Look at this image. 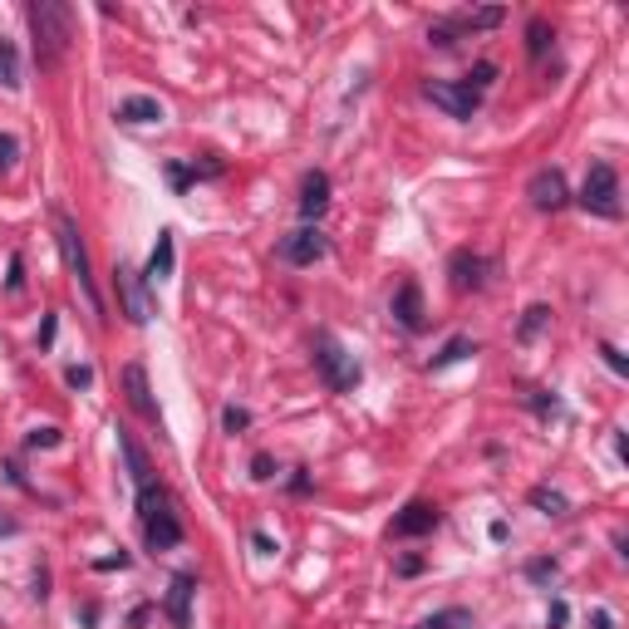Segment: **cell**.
<instances>
[{
    "label": "cell",
    "instance_id": "cell-31",
    "mask_svg": "<svg viewBox=\"0 0 629 629\" xmlns=\"http://www.w3.org/2000/svg\"><path fill=\"white\" fill-rule=\"evenodd\" d=\"M526 576L531 580H555V561H531L526 565Z\"/></svg>",
    "mask_w": 629,
    "mask_h": 629
},
{
    "label": "cell",
    "instance_id": "cell-1",
    "mask_svg": "<svg viewBox=\"0 0 629 629\" xmlns=\"http://www.w3.org/2000/svg\"><path fill=\"white\" fill-rule=\"evenodd\" d=\"M30 30H35V54H40V69H59L75 40V11L65 0H35L30 5Z\"/></svg>",
    "mask_w": 629,
    "mask_h": 629
},
{
    "label": "cell",
    "instance_id": "cell-9",
    "mask_svg": "<svg viewBox=\"0 0 629 629\" xmlns=\"http://www.w3.org/2000/svg\"><path fill=\"white\" fill-rule=\"evenodd\" d=\"M437 522H443V516H437V507H433V501H408L404 512L394 516L389 536H398V541H408V536H428Z\"/></svg>",
    "mask_w": 629,
    "mask_h": 629
},
{
    "label": "cell",
    "instance_id": "cell-32",
    "mask_svg": "<svg viewBox=\"0 0 629 629\" xmlns=\"http://www.w3.org/2000/svg\"><path fill=\"white\" fill-rule=\"evenodd\" d=\"M168 182H172V187H187V182H193V168H182V162H168Z\"/></svg>",
    "mask_w": 629,
    "mask_h": 629
},
{
    "label": "cell",
    "instance_id": "cell-26",
    "mask_svg": "<svg viewBox=\"0 0 629 629\" xmlns=\"http://www.w3.org/2000/svg\"><path fill=\"white\" fill-rule=\"evenodd\" d=\"M546 320H551V310H546V305H531V310H526V320H522V330H516V334H522V340H531V334L541 330Z\"/></svg>",
    "mask_w": 629,
    "mask_h": 629
},
{
    "label": "cell",
    "instance_id": "cell-15",
    "mask_svg": "<svg viewBox=\"0 0 629 629\" xmlns=\"http://www.w3.org/2000/svg\"><path fill=\"white\" fill-rule=\"evenodd\" d=\"M193 595H197V580H193V576H172V590H168V619H172L177 629L193 625V615H187V609H193Z\"/></svg>",
    "mask_w": 629,
    "mask_h": 629
},
{
    "label": "cell",
    "instance_id": "cell-25",
    "mask_svg": "<svg viewBox=\"0 0 629 629\" xmlns=\"http://www.w3.org/2000/svg\"><path fill=\"white\" fill-rule=\"evenodd\" d=\"M491 79H497V65H487V59H482L477 69H468V79H462V84H468L472 94H482V89H487Z\"/></svg>",
    "mask_w": 629,
    "mask_h": 629
},
{
    "label": "cell",
    "instance_id": "cell-21",
    "mask_svg": "<svg viewBox=\"0 0 629 629\" xmlns=\"http://www.w3.org/2000/svg\"><path fill=\"white\" fill-rule=\"evenodd\" d=\"M531 507H536V512H546V516H565V512H570V501H565L555 487H531Z\"/></svg>",
    "mask_w": 629,
    "mask_h": 629
},
{
    "label": "cell",
    "instance_id": "cell-17",
    "mask_svg": "<svg viewBox=\"0 0 629 629\" xmlns=\"http://www.w3.org/2000/svg\"><path fill=\"white\" fill-rule=\"evenodd\" d=\"M172 261H177V241H172V232H158V246H153V256H148V280H168Z\"/></svg>",
    "mask_w": 629,
    "mask_h": 629
},
{
    "label": "cell",
    "instance_id": "cell-23",
    "mask_svg": "<svg viewBox=\"0 0 629 629\" xmlns=\"http://www.w3.org/2000/svg\"><path fill=\"white\" fill-rule=\"evenodd\" d=\"M551 40H555V35H551V25H546L541 15H536V20L526 25V54H531V59H541V54L551 50Z\"/></svg>",
    "mask_w": 629,
    "mask_h": 629
},
{
    "label": "cell",
    "instance_id": "cell-13",
    "mask_svg": "<svg viewBox=\"0 0 629 629\" xmlns=\"http://www.w3.org/2000/svg\"><path fill=\"white\" fill-rule=\"evenodd\" d=\"M143 531H148L153 551H172V546H182V522L172 516V507H162L158 516H148V522H143Z\"/></svg>",
    "mask_w": 629,
    "mask_h": 629
},
{
    "label": "cell",
    "instance_id": "cell-10",
    "mask_svg": "<svg viewBox=\"0 0 629 629\" xmlns=\"http://www.w3.org/2000/svg\"><path fill=\"white\" fill-rule=\"evenodd\" d=\"M123 398H129V408L138 418H148V423H158V404H153V389H148V369L143 364H129L123 369Z\"/></svg>",
    "mask_w": 629,
    "mask_h": 629
},
{
    "label": "cell",
    "instance_id": "cell-24",
    "mask_svg": "<svg viewBox=\"0 0 629 629\" xmlns=\"http://www.w3.org/2000/svg\"><path fill=\"white\" fill-rule=\"evenodd\" d=\"M468 625H472L468 609H443V615L423 619V625H413V629H468Z\"/></svg>",
    "mask_w": 629,
    "mask_h": 629
},
{
    "label": "cell",
    "instance_id": "cell-28",
    "mask_svg": "<svg viewBox=\"0 0 629 629\" xmlns=\"http://www.w3.org/2000/svg\"><path fill=\"white\" fill-rule=\"evenodd\" d=\"M25 448H59V428H35L25 437Z\"/></svg>",
    "mask_w": 629,
    "mask_h": 629
},
{
    "label": "cell",
    "instance_id": "cell-20",
    "mask_svg": "<svg viewBox=\"0 0 629 629\" xmlns=\"http://www.w3.org/2000/svg\"><path fill=\"white\" fill-rule=\"evenodd\" d=\"M468 354H477V340H468V334H458V340L443 344V354H433V369H448V364L468 359Z\"/></svg>",
    "mask_w": 629,
    "mask_h": 629
},
{
    "label": "cell",
    "instance_id": "cell-11",
    "mask_svg": "<svg viewBox=\"0 0 629 629\" xmlns=\"http://www.w3.org/2000/svg\"><path fill=\"white\" fill-rule=\"evenodd\" d=\"M325 207H330V177L325 172H305V182H300V216H305V226L320 222Z\"/></svg>",
    "mask_w": 629,
    "mask_h": 629
},
{
    "label": "cell",
    "instance_id": "cell-30",
    "mask_svg": "<svg viewBox=\"0 0 629 629\" xmlns=\"http://www.w3.org/2000/svg\"><path fill=\"white\" fill-rule=\"evenodd\" d=\"M15 153H20V143H15L11 133H0V168H11V162H15Z\"/></svg>",
    "mask_w": 629,
    "mask_h": 629
},
{
    "label": "cell",
    "instance_id": "cell-5",
    "mask_svg": "<svg viewBox=\"0 0 629 629\" xmlns=\"http://www.w3.org/2000/svg\"><path fill=\"white\" fill-rule=\"evenodd\" d=\"M325 251H330V241H325L320 226H295L290 236H280V261L286 266H315Z\"/></svg>",
    "mask_w": 629,
    "mask_h": 629
},
{
    "label": "cell",
    "instance_id": "cell-6",
    "mask_svg": "<svg viewBox=\"0 0 629 629\" xmlns=\"http://www.w3.org/2000/svg\"><path fill=\"white\" fill-rule=\"evenodd\" d=\"M114 290H118V300H123V315H129L133 325H148V320H153V300H148V290H143L138 271H129L123 261H118V271H114Z\"/></svg>",
    "mask_w": 629,
    "mask_h": 629
},
{
    "label": "cell",
    "instance_id": "cell-29",
    "mask_svg": "<svg viewBox=\"0 0 629 629\" xmlns=\"http://www.w3.org/2000/svg\"><path fill=\"white\" fill-rule=\"evenodd\" d=\"M246 423H251V413H246V408H226V413H222V428H226V433H241Z\"/></svg>",
    "mask_w": 629,
    "mask_h": 629
},
{
    "label": "cell",
    "instance_id": "cell-19",
    "mask_svg": "<svg viewBox=\"0 0 629 629\" xmlns=\"http://www.w3.org/2000/svg\"><path fill=\"white\" fill-rule=\"evenodd\" d=\"M118 448H123V458H129V472H133V482H138V487H148V482H153V472H148V458H143V448H138V443H133L129 433H118Z\"/></svg>",
    "mask_w": 629,
    "mask_h": 629
},
{
    "label": "cell",
    "instance_id": "cell-14",
    "mask_svg": "<svg viewBox=\"0 0 629 629\" xmlns=\"http://www.w3.org/2000/svg\"><path fill=\"white\" fill-rule=\"evenodd\" d=\"M394 320L404 325V330H423V295H418L413 280H404V286L394 290Z\"/></svg>",
    "mask_w": 629,
    "mask_h": 629
},
{
    "label": "cell",
    "instance_id": "cell-18",
    "mask_svg": "<svg viewBox=\"0 0 629 629\" xmlns=\"http://www.w3.org/2000/svg\"><path fill=\"white\" fill-rule=\"evenodd\" d=\"M162 118V104L158 98H123V104H118V123H158Z\"/></svg>",
    "mask_w": 629,
    "mask_h": 629
},
{
    "label": "cell",
    "instance_id": "cell-7",
    "mask_svg": "<svg viewBox=\"0 0 629 629\" xmlns=\"http://www.w3.org/2000/svg\"><path fill=\"white\" fill-rule=\"evenodd\" d=\"M526 197H531L536 212H561L565 202H570V187H565V172L561 168H541L531 177V187H526Z\"/></svg>",
    "mask_w": 629,
    "mask_h": 629
},
{
    "label": "cell",
    "instance_id": "cell-16",
    "mask_svg": "<svg viewBox=\"0 0 629 629\" xmlns=\"http://www.w3.org/2000/svg\"><path fill=\"white\" fill-rule=\"evenodd\" d=\"M448 271H452V286L458 290H482V271H487V261L482 256H472V251H458V256L448 261Z\"/></svg>",
    "mask_w": 629,
    "mask_h": 629
},
{
    "label": "cell",
    "instance_id": "cell-39",
    "mask_svg": "<svg viewBox=\"0 0 629 629\" xmlns=\"http://www.w3.org/2000/svg\"><path fill=\"white\" fill-rule=\"evenodd\" d=\"M15 531H20V526H15L11 516H0V536H15Z\"/></svg>",
    "mask_w": 629,
    "mask_h": 629
},
{
    "label": "cell",
    "instance_id": "cell-27",
    "mask_svg": "<svg viewBox=\"0 0 629 629\" xmlns=\"http://www.w3.org/2000/svg\"><path fill=\"white\" fill-rule=\"evenodd\" d=\"M65 384H69V389H89V384H94V369H89V364H69V369H65Z\"/></svg>",
    "mask_w": 629,
    "mask_h": 629
},
{
    "label": "cell",
    "instance_id": "cell-22",
    "mask_svg": "<svg viewBox=\"0 0 629 629\" xmlns=\"http://www.w3.org/2000/svg\"><path fill=\"white\" fill-rule=\"evenodd\" d=\"M0 84L20 89V54H15L11 40H0Z\"/></svg>",
    "mask_w": 629,
    "mask_h": 629
},
{
    "label": "cell",
    "instance_id": "cell-35",
    "mask_svg": "<svg viewBox=\"0 0 629 629\" xmlns=\"http://www.w3.org/2000/svg\"><path fill=\"white\" fill-rule=\"evenodd\" d=\"M20 271H25V261H20V256H11V290H20V286H25Z\"/></svg>",
    "mask_w": 629,
    "mask_h": 629
},
{
    "label": "cell",
    "instance_id": "cell-37",
    "mask_svg": "<svg viewBox=\"0 0 629 629\" xmlns=\"http://www.w3.org/2000/svg\"><path fill=\"white\" fill-rule=\"evenodd\" d=\"M565 619H570V609H565V605H561V600H555V605H551V629H561V625H565Z\"/></svg>",
    "mask_w": 629,
    "mask_h": 629
},
{
    "label": "cell",
    "instance_id": "cell-40",
    "mask_svg": "<svg viewBox=\"0 0 629 629\" xmlns=\"http://www.w3.org/2000/svg\"><path fill=\"white\" fill-rule=\"evenodd\" d=\"M595 629H615V619H609L605 609H600V615H595Z\"/></svg>",
    "mask_w": 629,
    "mask_h": 629
},
{
    "label": "cell",
    "instance_id": "cell-4",
    "mask_svg": "<svg viewBox=\"0 0 629 629\" xmlns=\"http://www.w3.org/2000/svg\"><path fill=\"white\" fill-rule=\"evenodd\" d=\"M580 207L595 212V216H605V222L619 216V172L609 168V162H590L586 187H580Z\"/></svg>",
    "mask_w": 629,
    "mask_h": 629
},
{
    "label": "cell",
    "instance_id": "cell-38",
    "mask_svg": "<svg viewBox=\"0 0 629 629\" xmlns=\"http://www.w3.org/2000/svg\"><path fill=\"white\" fill-rule=\"evenodd\" d=\"M251 468H256V477H261V482H266V477H271V458H266V452H261V458H256V462H251Z\"/></svg>",
    "mask_w": 629,
    "mask_h": 629
},
{
    "label": "cell",
    "instance_id": "cell-8",
    "mask_svg": "<svg viewBox=\"0 0 629 629\" xmlns=\"http://www.w3.org/2000/svg\"><path fill=\"white\" fill-rule=\"evenodd\" d=\"M423 94L433 98L437 108H448L452 118H472L482 104V94H472L468 84H448V79H433V84H423Z\"/></svg>",
    "mask_w": 629,
    "mask_h": 629
},
{
    "label": "cell",
    "instance_id": "cell-33",
    "mask_svg": "<svg viewBox=\"0 0 629 629\" xmlns=\"http://www.w3.org/2000/svg\"><path fill=\"white\" fill-rule=\"evenodd\" d=\"M600 354H605V364H609V369H615V373H625V359H619V354H615V344H600Z\"/></svg>",
    "mask_w": 629,
    "mask_h": 629
},
{
    "label": "cell",
    "instance_id": "cell-12",
    "mask_svg": "<svg viewBox=\"0 0 629 629\" xmlns=\"http://www.w3.org/2000/svg\"><path fill=\"white\" fill-rule=\"evenodd\" d=\"M507 20V11H501V5H482V11H462V15H452L448 25H443V30L452 35V40H458V35H477V30H497V25Z\"/></svg>",
    "mask_w": 629,
    "mask_h": 629
},
{
    "label": "cell",
    "instance_id": "cell-3",
    "mask_svg": "<svg viewBox=\"0 0 629 629\" xmlns=\"http://www.w3.org/2000/svg\"><path fill=\"white\" fill-rule=\"evenodd\" d=\"M315 369H320V379L334 389V394H350V389L364 379L359 359H354V354L344 350V344L334 340L330 330H325V334H315Z\"/></svg>",
    "mask_w": 629,
    "mask_h": 629
},
{
    "label": "cell",
    "instance_id": "cell-2",
    "mask_svg": "<svg viewBox=\"0 0 629 629\" xmlns=\"http://www.w3.org/2000/svg\"><path fill=\"white\" fill-rule=\"evenodd\" d=\"M54 222H59V251H65L69 276H75V286L84 290L89 310H94V315H104V295H98V286H94V266H89V251H84V232H79V222L69 212H59Z\"/></svg>",
    "mask_w": 629,
    "mask_h": 629
},
{
    "label": "cell",
    "instance_id": "cell-34",
    "mask_svg": "<svg viewBox=\"0 0 629 629\" xmlns=\"http://www.w3.org/2000/svg\"><path fill=\"white\" fill-rule=\"evenodd\" d=\"M418 570H423V561H418V555H404V561H398V576H418Z\"/></svg>",
    "mask_w": 629,
    "mask_h": 629
},
{
    "label": "cell",
    "instance_id": "cell-36",
    "mask_svg": "<svg viewBox=\"0 0 629 629\" xmlns=\"http://www.w3.org/2000/svg\"><path fill=\"white\" fill-rule=\"evenodd\" d=\"M251 541H256V551H261V555H276V541H271L266 531H256V536H251Z\"/></svg>",
    "mask_w": 629,
    "mask_h": 629
}]
</instances>
